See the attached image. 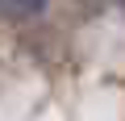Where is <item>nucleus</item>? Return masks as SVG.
<instances>
[{"mask_svg": "<svg viewBox=\"0 0 125 121\" xmlns=\"http://www.w3.org/2000/svg\"><path fill=\"white\" fill-rule=\"evenodd\" d=\"M46 9V0H0V13H9V17H38Z\"/></svg>", "mask_w": 125, "mask_h": 121, "instance_id": "nucleus-1", "label": "nucleus"}, {"mask_svg": "<svg viewBox=\"0 0 125 121\" xmlns=\"http://www.w3.org/2000/svg\"><path fill=\"white\" fill-rule=\"evenodd\" d=\"M83 4H104V0H83Z\"/></svg>", "mask_w": 125, "mask_h": 121, "instance_id": "nucleus-2", "label": "nucleus"}]
</instances>
